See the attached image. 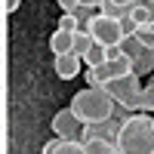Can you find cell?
<instances>
[{
	"instance_id": "obj_16",
	"label": "cell",
	"mask_w": 154,
	"mask_h": 154,
	"mask_svg": "<svg viewBox=\"0 0 154 154\" xmlns=\"http://www.w3.org/2000/svg\"><path fill=\"white\" fill-rule=\"evenodd\" d=\"M136 37L142 40V46H145V49H154V25H139Z\"/></svg>"
},
{
	"instance_id": "obj_2",
	"label": "cell",
	"mask_w": 154,
	"mask_h": 154,
	"mask_svg": "<svg viewBox=\"0 0 154 154\" xmlns=\"http://www.w3.org/2000/svg\"><path fill=\"white\" fill-rule=\"evenodd\" d=\"M117 145L123 154H154V117L148 111L123 117Z\"/></svg>"
},
{
	"instance_id": "obj_10",
	"label": "cell",
	"mask_w": 154,
	"mask_h": 154,
	"mask_svg": "<svg viewBox=\"0 0 154 154\" xmlns=\"http://www.w3.org/2000/svg\"><path fill=\"white\" fill-rule=\"evenodd\" d=\"M108 62V46H102V43H93L86 49V56H83V65L86 68H96V65H105Z\"/></svg>"
},
{
	"instance_id": "obj_9",
	"label": "cell",
	"mask_w": 154,
	"mask_h": 154,
	"mask_svg": "<svg viewBox=\"0 0 154 154\" xmlns=\"http://www.w3.org/2000/svg\"><path fill=\"white\" fill-rule=\"evenodd\" d=\"M133 19H136L139 25H151V22H154V0H136Z\"/></svg>"
},
{
	"instance_id": "obj_6",
	"label": "cell",
	"mask_w": 154,
	"mask_h": 154,
	"mask_svg": "<svg viewBox=\"0 0 154 154\" xmlns=\"http://www.w3.org/2000/svg\"><path fill=\"white\" fill-rule=\"evenodd\" d=\"M80 65H83V59L74 56V53H62V56H56V74L62 77V80H74V77L80 74Z\"/></svg>"
},
{
	"instance_id": "obj_24",
	"label": "cell",
	"mask_w": 154,
	"mask_h": 154,
	"mask_svg": "<svg viewBox=\"0 0 154 154\" xmlns=\"http://www.w3.org/2000/svg\"><path fill=\"white\" fill-rule=\"evenodd\" d=\"M108 154H123V151H120V148H117V145H114V148H111V151H108Z\"/></svg>"
},
{
	"instance_id": "obj_21",
	"label": "cell",
	"mask_w": 154,
	"mask_h": 154,
	"mask_svg": "<svg viewBox=\"0 0 154 154\" xmlns=\"http://www.w3.org/2000/svg\"><path fill=\"white\" fill-rule=\"evenodd\" d=\"M19 6H22V0H3V9L6 12H16Z\"/></svg>"
},
{
	"instance_id": "obj_1",
	"label": "cell",
	"mask_w": 154,
	"mask_h": 154,
	"mask_svg": "<svg viewBox=\"0 0 154 154\" xmlns=\"http://www.w3.org/2000/svg\"><path fill=\"white\" fill-rule=\"evenodd\" d=\"M68 108L83 123H102V120H111L114 114H117V102L111 99V93L105 86H86V89L71 96Z\"/></svg>"
},
{
	"instance_id": "obj_19",
	"label": "cell",
	"mask_w": 154,
	"mask_h": 154,
	"mask_svg": "<svg viewBox=\"0 0 154 154\" xmlns=\"http://www.w3.org/2000/svg\"><path fill=\"white\" fill-rule=\"evenodd\" d=\"M120 28H123V34H136V31H139V22H136L133 16H123V19H120Z\"/></svg>"
},
{
	"instance_id": "obj_14",
	"label": "cell",
	"mask_w": 154,
	"mask_h": 154,
	"mask_svg": "<svg viewBox=\"0 0 154 154\" xmlns=\"http://www.w3.org/2000/svg\"><path fill=\"white\" fill-rule=\"evenodd\" d=\"M120 49H123V53H126V56H133V59H136V56H139V53H142V49H145V46H142V40H139V37H136V34H126V37H123V40H120Z\"/></svg>"
},
{
	"instance_id": "obj_11",
	"label": "cell",
	"mask_w": 154,
	"mask_h": 154,
	"mask_svg": "<svg viewBox=\"0 0 154 154\" xmlns=\"http://www.w3.org/2000/svg\"><path fill=\"white\" fill-rule=\"evenodd\" d=\"M93 43H96V40H93V34H89L86 28L74 31V56H80V59H83V56H86V49L93 46Z\"/></svg>"
},
{
	"instance_id": "obj_17",
	"label": "cell",
	"mask_w": 154,
	"mask_h": 154,
	"mask_svg": "<svg viewBox=\"0 0 154 154\" xmlns=\"http://www.w3.org/2000/svg\"><path fill=\"white\" fill-rule=\"evenodd\" d=\"M142 111L154 114V80H148L145 89H142Z\"/></svg>"
},
{
	"instance_id": "obj_12",
	"label": "cell",
	"mask_w": 154,
	"mask_h": 154,
	"mask_svg": "<svg viewBox=\"0 0 154 154\" xmlns=\"http://www.w3.org/2000/svg\"><path fill=\"white\" fill-rule=\"evenodd\" d=\"M99 16V9L96 6H86V3H80L74 9V19H77V25H80V28H89V22H93Z\"/></svg>"
},
{
	"instance_id": "obj_5",
	"label": "cell",
	"mask_w": 154,
	"mask_h": 154,
	"mask_svg": "<svg viewBox=\"0 0 154 154\" xmlns=\"http://www.w3.org/2000/svg\"><path fill=\"white\" fill-rule=\"evenodd\" d=\"M53 133L59 139H80L83 136V120L77 117L71 108H62L56 117H53Z\"/></svg>"
},
{
	"instance_id": "obj_7",
	"label": "cell",
	"mask_w": 154,
	"mask_h": 154,
	"mask_svg": "<svg viewBox=\"0 0 154 154\" xmlns=\"http://www.w3.org/2000/svg\"><path fill=\"white\" fill-rule=\"evenodd\" d=\"M49 49H53L56 56H62V53H74V31H56L53 37H49Z\"/></svg>"
},
{
	"instance_id": "obj_22",
	"label": "cell",
	"mask_w": 154,
	"mask_h": 154,
	"mask_svg": "<svg viewBox=\"0 0 154 154\" xmlns=\"http://www.w3.org/2000/svg\"><path fill=\"white\" fill-rule=\"evenodd\" d=\"M80 3H86V6H96V9H99V3H102V0H80Z\"/></svg>"
},
{
	"instance_id": "obj_20",
	"label": "cell",
	"mask_w": 154,
	"mask_h": 154,
	"mask_svg": "<svg viewBox=\"0 0 154 154\" xmlns=\"http://www.w3.org/2000/svg\"><path fill=\"white\" fill-rule=\"evenodd\" d=\"M59 6H62V12H74L80 6V0H59Z\"/></svg>"
},
{
	"instance_id": "obj_23",
	"label": "cell",
	"mask_w": 154,
	"mask_h": 154,
	"mask_svg": "<svg viewBox=\"0 0 154 154\" xmlns=\"http://www.w3.org/2000/svg\"><path fill=\"white\" fill-rule=\"evenodd\" d=\"M117 3H120V6H130V3H136V0H117Z\"/></svg>"
},
{
	"instance_id": "obj_8",
	"label": "cell",
	"mask_w": 154,
	"mask_h": 154,
	"mask_svg": "<svg viewBox=\"0 0 154 154\" xmlns=\"http://www.w3.org/2000/svg\"><path fill=\"white\" fill-rule=\"evenodd\" d=\"M133 74H139V77L154 74V49H142V53L133 59Z\"/></svg>"
},
{
	"instance_id": "obj_13",
	"label": "cell",
	"mask_w": 154,
	"mask_h": 154,
	"mask_svg": "<svg viewBox=\"0 0 154 154\" xmlns=\"http://www.w3.org/2000/svg\"><path fill=\"white\" fill-rule=\"evenodd\" d=\"M83 148H86V154H108L114 148V142L111 139H86Z\"/></svg>"
},
{
	"instance_id": "obj_18",
	"label": "cell",
	"mask_w": 154,
	"mask_h": 154,
	"mask_svg": "<svg viewBox=\"0 0 154 154\" xmlns=\"http://www.w3.org/2000/svg\"><path fill=\"white\" fill-rule=\"evenodd\" d=\"M59 28H62V31H80V25H77L74 12H62V19H59Z\"/></svg>"
},
{
	"instance_id": "obj_4",
	"label": "cell",
	"mask_w": 154,
	"mask_h": 154,
	"mask_svg": "<svg viewBox=\"0 0 154 154\" xmlns=\"http://www.w3.org/2000/svg\"><path fill=\"white\" fill-rule=\"evenodd\" d=\"M89 34H93V40L96 43H102V46H120V40H123V28H120V19H111V16H99L89 22V28H86Z\"/></svg>"
},
{
	"instance_id": "obj_15",
	"label": "cell",
	"mask_w": 154,
	"mask_h": 154,
	"mask_svg": "<svg viewBox=\"0 0 154 154\" xmlns=\"http://www.w3.org/2000/svg\"><path fill=\"white\" fill-rule=\"evenodd\" d=\"M56 154H86V148H83L80 139H62Z\"/></svg>"
},
{
	"instance_id": "obj_3",
	"label": "cell",
	"mask_w": 154,
	"mask_h": 154,
	"mask_svg": "<svg viewBox=\"0 0 154 154\" xmlns=\"http://www.w3.org/2000/svg\"><path fill=\"white\" fill-rule=\"evenodd\" d=\"M111 99L117 102V108L123 111H142V77L139 74H123V77H114V80L105 86Z\"/></svg>"
},
{
	"instance_id": "obj_25",
	"label": "cell",
	"mask_w": 154,
	"mask_h": 154,
	"mask_svg": "<svg viewBox=\"0 0 154 154\" xmlns=\"http://www.w3.org/2000/svg\"><path fill=\"white\" fill-rule=\"evenodd\" d=\"M151 25H154V22H151Z\"/></svg>"
}]
</instances>
